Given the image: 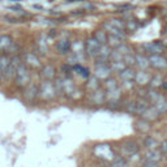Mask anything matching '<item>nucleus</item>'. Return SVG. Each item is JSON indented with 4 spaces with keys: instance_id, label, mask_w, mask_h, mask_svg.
Wrapping results in <instances>:
<instances>
[{
    "instance_id": "f257e3e1",
    "label": "nucleus",
    "mask_w": 167,
    "mask_h": 167,
    "mask_svg": "<svg viewBox=\"0 0 167 167\" xmlns=\"http://www.w3.org/2000/svg\"><path fill=\"white\" fill-rule=\"evenodd\" d=\"M58 91H56V88H55V84H52L51 81L48 80H44L43 82L39 86V95L42 99L44 101H51L56 97Z\"/></svg>"
},
{
    "instance_id": "f03ea898",
    "label": "nucleus",
    "mask_w": 167,
    "mask_h": 167,
    "mask_svg": "<svg viewBox=\"0 0 167 167\" xmlns=\"http://www.w3.org/2000/svg\"><path fill=\"white\" fill-rule=\"evenodd\" d=\"M15 80L18 88H26L30 84V72L25 64H20V67L17 68V72H16Z\"/></svg>"
},
{
    "instance_id": "7ed1b4c3",
    "label": "nucleus",
    "mask_w": 167,
    "mask_h": 167,
    "mask_svg": "<svg viewBox=\"0 0 167 167\" xmlns=\"http://www.w3.org/2000/svg\"><path fill=\"white\" fill-rule=\"evenodd\" d=\"M55 88H56L58 94H67V95H71L74 91V84L71 79L65 77V79H58V81L55 82Z\"/></svg>"
},
{
    "instance_id": "20e7f679",
    "label": "nucleus",
    "mask_w": 167,
    "mask_h": 167,
    "mask_svg": "<svg viewBox=\"0 0 167 167\" xmlns=\"http://www.w3.org/2000/svg\"><path fill=\"white\" fill-rule=\"evenodd\" d=\"M111 72V65L108 62H97L95 63V69H94V76L98 77L99 80H107L110 77Z\"/></svg>"
},
{
    "instance_id": "39448f33",
    "label": "nucleus",
    "mask_w": 167,
    "mask_h": 167,
    "mask_svg": "<svg viewBox=\"0 0 167 167\" xmlns=\"http://www.w3.org/2000/svg\"><path fill=\"white\" fill-rule=\"evenodd\" d=\"M147 107H149V101H147V99H138V101L129 102V103L127 105V111L131 114L141 115Z\"/></svg>"
},
{
    "instance_id": "423d86ee",
    "label": "nucleus",
    "mask_w": 167,
    "mask_h": 167,
    "mask_svg": "<svg viewBox=\"0 0 167 167\" xmlns=\"http://www.w3.org/2000/svg\"><path fill=\"white\" fill-rule=\"evenodd\" d=\"M101 46H102V44L99 43V42L97 41L94 37L89 38V39L85 42V52H86V55L90 56V58H97Z\"/></svg>"
},
{
    "instance_id": "0eeeda50",
    "label": "nucleus",
    "mask_w": 167,
    "mask_h": 167,
    "mask_svg": "<svg viewBox=\"0 0 167 167\" xmlns=\"http://www.w3.org/2000/svg\"><path fill=\"white\" fill-rule=\"evenodd\" d=\"M149 62L150 65L155 69H159V71H163V69H167V59L165 56H162V54H153L149 56Z\"/></svg>"
},
{
    "instance_id": "6e6552de",
    "label": "nucleus",
    "mask_w": 167,
    "mask_h": 167,
    "mask_svg": "<svg viewBox=\"0 0 167 167\" xmlns=\"http://www.w3.org/2000/svg\"><path fill=\"white\" fill-rule=\"evenodd\" d=\"M21 64V60L18 56H15L13 59H11V63L8 65L7 71L4 72V76L7 80H12L13 77H16V72H17V68L20 67Z\"/></svg>"
},
{
    "instance_id": "1a4fd4ad",
    "label": "nucleus",
    "mask_w": 167,
    "mask_h": 167,
    "mask_svg": "<svg viewBox=\"0 0 167 167\" xmlns=\"http://www.w3.org/2000/svg\"><path fill=\"white\" fill-rule=\"evenodd\" d=\"M39 95V88L34 84H29V85L25 88L24 91V98L26 99L27 102H34L35 98Z\"/></svg>"
},
{
    "instance_id": "9d476101",
    "label": "nucleus",
    "mask_w": 167,
    "mask_h": 167,
    "mask_svg": "<svg viewBox=\"0 0 167 167\" xmlns=\"http://www.w3.org/2000/svg\"><path fill=\"white\" fill-rule=\"evenodd\" d=\"M159 116H161V114L158 112V110L154 107V106H153V107H150V106H149V107H147L146 110L141 114V118L145 119V120H147V121H150V123L154 121V120H157Z\"/></svg>"
},
{
    "instance_id": "9b49d317",
    "label": "nucleus",
    "mask_w": 167,
    "mask_h": 167,
    "mask_svg": "<svg viewBox=\"0 0 167 167\" xmlns=\"http://www.w3.org/2000/svg\"><path fill=\"white\" fill-rule=\"evenodd\" d=\"M90 99L94 105H103L106 101H107V95L102 89H97V90L91 91Z\"/></svg>"
},
{
    "instance_id": "f8f14e48",
    "label": "nucleus",
    "mask_w": 167,
    "mask_h": 167,
    "mask_svg": "<svg viewBox=\"0 0 167 167\" xmlns=\"http://www.w3.org/2000/svg\"><path fill=\"white\" fill-rule=\"evenodd\" d=\"M144 48L146 50V52L153 55V54H162L165 47H163V44L161 42H150V43L144 44Z\"/></svg>"
},
{
    "instance_id": "ddd939ff",
    "label": "nucleus",
    "mask_w": 167,
    "mask_h": 167,
    "mask_svg": "<svg viewBox=\"0 0 167 167\" xmlns=\"http://www.w3.org/2000/svg\"><path fill=\"white\" fill-rule=\"evenodd\" d=\"M111 52H112V50H111V47L108 44H102L98 55H97V62H108Z\"/></svg>"
},
{
    "instance_id": "4468645a",
    "label": "nucleus",
    "mask_w": 167,
    "mask_h": 167,
    "mask_svg": "<svg viewBox=\"0 0 167 167\" xmlns=\"http://www.w3.org/2000/svg\"><path fill=\"white\" fill-rule=\"evenodd\" d=\"M150 74L147 73L145 69H140L138 72H136V76H135V82L140 86H145L146 84H149L150 81Z\"/></svg>"
},
{
    "instance_id": "2eb2a0df",
    "label": "nucleus",
    "mask_w": 167,
    "mask_h": 167,
    "mask_svg": "<svg viewBox=\"0 0 167 167\" xmlns=\"http://www.w3.org/2000/svg\"><path fill=\"white\" fill-rule=\"evenodd\" d=\"M146 99L149 102H152L153 105H155L157 102L165 99V95L161 94L157 89H152V88H150V89H147V91H146Z\"/></svg>"
},
{
    "instance_id": "dca6fc26",
    "label": "nucleus",
    "mask_w": 167,
    "mask_h": 167,
    "mask_svg": "<svg viewBox=\"0 0 167 167\" xmlns=\"http://www.w3.org/2000/svg\"><path fill=\"white\" fill-rule=\"evenodd\" d=\"M71 48H72V43H71V41H69V39L64 38V39L58 41V43H56V51L59 52L60 55L68 54V52L71 51Z\"/></svg>"
},
{
    "instance_id": "f3484780",
    "label": "nucleus",
    "mask_w": 167,
    "mask_h": 167,
    "mask_svg": "<svg viewBox=\"0 0 167 167\" xmlns=\"http://www.w3.org/2000/svg\"><path fill=\"white\" fill-rule=\"evenodd\" d=\"M95 154H98L99 157H102V158H106V159H114L112 150L107 145H98L95 147Z\"/></svg>"
},
{
    "instance_id": "a211bd4d",
    "label": "nucleus",
    "mask_w": 167,
    "mask_h": 167,
    "mask_svg": "<svg viewBox=\"0 0 167 167\" xmlns=\"http://www.w3.org/2000/svg\"><path fill=\"white\" fill-rule=\"evenodd\" d=\"M55 74H56V71H55V68L51 64H47V65H44L43 68L41 69V76L43 77V80L51 81L52 79H55Z\"/></svg>"
},
{
    "instance_id": "6ab92c4d",
    "label": "nucleus",
    "mask_w": 167,
    "mask_h": 167,
    "mask_svg": "<svg viewBox=\"0 0 167 167\" xmlns=\"http://www.w3.org/2000/svg\"><path fill=\"white\" fill-rule=\"evenodd\" d=\"M103 26H105V30H106V32H108L110 34H115V35H119V37H121V38H125L124 30H121V29H119V27H116L111 21L105 22Z\"/></svg>"
},
{
    "instance_id": "aec40b11",
    "label": "nucleus",
    "mask_w": 167,
    "mask_h": 167,
    "mask_svg": "<svg viewBox=\"0 0 167 167\" xmlns=\"http://www.w3.org/2000/svg\"><path fill=\"white\" fill-rule=\"evenodd\" d=\"M25 62H26V64L29 67H32V68H39L41 67L39 58L35 54H33V52H27V54L25 55Z\"/></svg>"
},
{
    "instance_id": "412c9836",
    "label": "nucleus",
    "mask_w": 167,
    "mask_h": 167,
    "mask_svg": "<svg viewBox=\"0 0 167 167\" xmlns=\"http://www.w3.org/2000/svg\"><path fill=\"white\" fill-rule=\"evenodd\" d=\"M162 155L163 153L161 152L159 149H147L146 154H145V158L149 161H155V162H159L162 159Z\"/></svg>"
},
{
    "instance_id": "4be33fe9",
    "label": "nucleus",
    "mask_w": 167,
    "mask_h": 167,
    "mask_svg": "<svg viewBox=\"0 0 167 167\" xmlns=\"http://www.w3.org/2000/svg\"><path fill=\"white\" fill-rule=\"evenodd\" d=\"M120 77L123 81H135V76H136V71L132 68V67H127L124 71H121Z\"/></svg>"
},
{
    "instance_id": "5701e85b",
    "label": "nucleus",
    "mask_w": 167,
    "mask_h": 167,
    "mask_svg": "<svg viewBox=\"0 0 167 167\" xmlns=\"http://www.w3.org/2000/svg\"><path fill=\"white\" fill-rule=\"evenodd\" d=\"M13 44V39L11 35H0V51H8Z\"/></svg>"
},
{
    "instance_id": "b1692460",
    "label": "nucleus",
    "mask_w": 167,
    "mask_h": 167,
    "mask_svg": "<svg viewBox=\"0 0 167 167\" xmlns=\"http://www.w3.org/2000/svg\"><path fill=\"white\" fill-rule=\"evenodd\" d=\"M136 65H138L140 69H147L150 67L149 58H146L145 55L136 54Z\"/></svg>"
},
{
    "instance_id": "393cba45",
    "label": "nucleus",
    "mask_w": 167,
    "mask_h": 167,
    "mask_svg": "<svg viewBox=\"0 0 167 167\" xmlns=\"http://www.w3.org/2000/svg\"><path fill=\"white\" fill-rule=\"evenodd\" d=\"M123 152L128 155H133L138 152V145L133 141H127V142L123 145Z\"/></svg>"
},
{
    "instance_id": "a878e982",
    "label": "nucleus",
    "mask_w": 167,
    "mask_h": 167,
    "mask_svg": "<svg viewBox=\"0 0 167 167\" xmlns=\"http://www.w3.org/2000/svg\"><path fill=\"white\" fill-rule=\"evenodd\" d=\"M123 39H124V38L119 37V35H115V34H108L107 44L111 47V48H116V47H119L121 43H123Z\"/></svg>"
},
{
    "instance_id": "bb28decb",
    "label": "nucleus",
    "mask_w": 167,
    "mask_h": 167,
    "mask_svg": "<svg viewBox=\"0 0 167 167\" xmlns=\"http://www.w3.org/2000/svg\"><path fill=\"white\" fill-rule=\"evenodd\" d=\"M107 95V102H119L120 101V97H121V93H120V89H114V90H108L106 93Z\"/></svg>"
},
{
    "instance_id": "cd10ccee",
    "label": "nucleus",
    "mask_w": 167,
    "mask_h": 167,
    "mask_svg": "<svg viewBox=\"0 0 167 167\" xmlns=\"http://www.w3.org/2000/svg\"><path fill=\"white\" fill-rule=\"evenodd\" d=\"M72 69H73L74 72H77V74H80L82 79H89V77H90L89 69L85 68V67H82L81 64H74V65H72Z\"/></svg>"
},
{
    "instance_id": "c85d7f7f",
    "label": "nucleus",
    "mask_w": 167,
    "mask_h": 167,
    "mask_svg": "<svg viewBox=\"0 0 167 167\" xmlns=\"http://www.w3.org/2000/svg\"><path fill=\"white\" fill-rule=\"evenodd\" d=\"M163 85V79L161 74H155V76L150 77V81H149V86L152 89H158V88H162Z\"/></svg>"
},
{
    "instance_id": "c756f323",
    "label": "nucleus",
    "mask_w": 167,
    "mask_h": 167,
    "mask_svg": "<svg viewBox=\"0 0 167 167\" xmlns=\"http://www.w3.org/2000/svg\"><path fill=\"white\" fill-rule=\"evenodd\" d=\"M94 38L99 42L101 44H107V39H108V34L106 33V30L103 29H98L94 34Z\"/></svg>"
},
{
    "instance_id": "7c9ffc66",
    "label": "nucleus",
    "mask_w": 167,
    "mask_h": 167,
    "mask_svg": "<svg viewBox=\"0 0 167 167\" xmlns=\"http://www.w3.org/2000/svg\"><path fill=\"white\" fill-rule=\"evenodd\" d=\"M86 88H88V90H90V91H94V90H97V89H99V79L95 76H90L88 79Z\"/></svg>"
},
{
    "instance_id": "2f4dec72",
    "label": "nucleus",
    "mask_w": 167,
    "mask_h": 167,
    "mask_svg": "<svg viewBox=\"0 0 167 167\" xmlns=\"http://www.w3.org/2000/svg\"><path fill=\"white\" fill-rule=\"evenodd\" d=\"M111 69H112V72H115V73H120L121 71H124L125 68H127V64H125L124 60H118V62H111Z\"/></svg>"
},
{
    "instance_id": "473e14b6",
    "label": "nucleus",
    "mask_w": 167,
    "mask_h": 167,
    "mask_svg": "<svg viewBox=\"0 0 167 167\" xmlns=\"http://www.w3.org/2000/svg\"><path fill=\"white\" fill-rule=\"evenodd\" d=\"M136 128H137L140 132H147V131H150V121H147V120H145V119H142L141 118L140 120H137L136 121Z\"/></svg>"
},
{
    "instance_id": "72a5a7b5",
    "label": "nucleus",
    "mask_w": 167,
    "mask_h": 167,
    "mask_svg": "<svg viewBox=\"0 0 167 167\" xmlns=\"http://www.w3.org/2000/svg\"><path fill=\"white\" fill-rule=\"evenodd\" d=\"M144 145H145L146 149H157V147H159V142L154 137L147 136V137H145V140H144Z\"/></svg>"
},
{
    "instance_id": "f704fd0d",
    "label": "nucleus",
    "mask_w": 167,
    "mask_h": 167,
    "mask_svg": "<svg viewBox=\"0 0 167 167\" xmlns=\"http://www.w3.org/2000/svg\"><path fill=\"white\" fill-rule=\"evenodd\" d=\"M37 47H38V50H39L41 54H46V52H47L48 46H47V39H46V37H44V35H42L39 39H38Z\"/></svg>"
},
{
    "instance_id": "c9c22d12",
    "label": "nucleus",
    "mask_w": 167,
    "mask_h": 167,
    "mask_svg": "<svg viewBox=\"0 0 167 167\" xmlns=\"http://www.w3.org/2000/svg\"><path fill=\"white\" fill-rule=\"evenodd\" d=\"M82 60V56H81V52H73L72 55L68 56V63L69 65H74V64H80V62Z\"/></svg>"
},
{
    "instance_id": "e433bc0d",
    "label": "nucleus",
    "mask_w": 167,
    "mask_h": 167,
    "mask_svg": "<svg viewBox=\"0 0 167 167\" xmlns=\"http://www.w3.org/2000/svg\"><path fill=\"white\" fill-rule=\"evenodd\" d=\"M154 107L158 110V112L161 114V115H163V114L167 112V99H162V101L157 102V103L154 105Z\"/></svg>"
},
{
    "instance_id": "4c0bfd02",
    "label": "nucleus",
    "mask_w": 167,
    "mask_h": 167,
    "mask_svg": "<svg viewBox=\"0 0 167 167\" xmlns=\"http://www.w3.org/2000/svg\"><path fill=\"white\" fill-rule=\"evenodd\" d=\"M111 167H128V163L123 157H115L111 162Z\"/></svg>"
},
{
    "instance_id": "58836bf2",
    "label": "nucleus",
    "mask_w": 167,
    "mask_h": 167,
    "mask_svg": "<svg viewBox=\"0 0 167 167\" xmlns=\"http://www.w3.org/2000/svg\"><path fill=\"white\" fill-rule=\"evenodd\" d=\"M105 86H106V90H114V89H118L119 88V84L118 81H116L115 79H112V77H108L107 80H106V84H105Z\"/></svg>"
},
{
    "instance_id": "ea45409f",
    "label": "nucleus",
    "mask_w": 167,
    "mask_h": 167,
    "mask_svg": "<svg viewBox=\"0 0 167 167\" xmlns=\"http://www.w3.org/2000/svg\"><path fill=\"white\" fill-rule=\"evenodd\" d=\"M9 63H11V59H9L8 56H5V55L0 56V69L3 71V73L7 71V68H8V65H9Z\"/></svg>"
},
{
    "instance_id": "a19ab883",
    "label": "nucleus",
    "mask_w": 167,
    "mask_h": 167,
    "mask_svg": "<svg viewBox=\"0 0 167 167\" xmlns=\"http://www.w3.org/2000/svg\"><path fill=\"white\" fill-rule=\"evenodd\" d=\"M123 60L125 62V64H127V67H132L136 64V55H133L132 52H131V54H127Z\"/></svg>"
},
{
    "instance_id": "79ce46f5",
    "label": "nucleus",
    "mask_w": 167,
    "mask_h": 167,
    "mask_svg": "<svg viewBox=\"0 0 167 167\" xmlns=\"http://www.w3.org/2000/svg\"><path fill=\"white\" fill-rule=\"evenodd\" d=\"M116 50H118V51L120 52V54L123 55V56H125L127 54H131V52H132V51H131L129 47H128L127 44H124V43H121L119 47H116Z\"/></svg>"
},
{
    "instance_id": "37998d69",
    "label": "nucleus",
    "mask_w": 167,
    "mask_h": 167,
    "mask_svg": "<svg viewBox=\"0 0 167 167\" xmlns=\"http://www.w3.org/2000/svg\"><path fill=\"white\" fill-rule=\"evenodd\" d=\"M110 21L112 22L116 27H119V29H121V30L125 29V22L123 20H120V18H112V20H110Z\"/></svg>"
},
{
    "instance_id": "c03bdc74",
    "label": "nucleus",
    "mask_w": 167,
    "mask_h": 167,
    "mask_svg": "<svg viewBox=\"0 0 167 167\" xmlns=\"http://www.w3.org/2000/svg\"><path fill=\"white\" fill-rule=\"evenodd\" d=\"M125 29H129L131 32H135L137 29V24L135 21H129L128 24H125Z\"/></svg>"
},
{
    "instance_id": "a18cd8bd",
    "label": "nucleus",
    "mask_w": 167,
    "mask_h": 167,
    "mask_svg": "<svg viewBox=\"0 0 167 167\" xmlns=\"http://www.w3.org/2000/svg\"><path fill=\"white\" fill-rule=\"evenodd\" d=\"M142 167H158V162H155V161H149L146 159L145 162H144V166Z\"/></svg>"
},
{
    "instance_id": "49530a36",
    "label": "nucleus",
    "mask_w": 167,
    "mask_h": 167,
    "mask_svg": "<svg viewBox=\"0 0 167 167\" xmlns=\"http://www.w3.org/2000/svg\"><path fill=\"white\" fill-rule=\"evenodd\" d=\"M159 150L163 154H167V140H163L162 142L159 144Z\"/></svg>"
},
{
    "instance_id": "de8ad7c7",
    "label": "nucleus",
    "mask_w": 167,
    "mask_h": 167,
    "mask_svg": "<svg viewBox=\"0 0 167 167\" xmlns=\"http://www.w3.org/2000/svg\"><path fill=\"white\" fill-rule=\"evenodd\" d=\"M4 20H7L8 22H12V24H15V22H18V18L12 17V16H4Z\"/></svg>"
},
{
    "instance_id": "09e8293b",
    "label": "nucleus",
    "mask_w": 167,
    "mask_h": 167,
    "mask_svg": "<svg viewBox=\"0 0 167 167\" xmlns=\"http://www.w3.org/2000/svg\"><path fill=\"white\" fill-rule=\"evenodd\" d=\"M9 9L15 11V12H20V11H22V8L20 5H12V7H9Z\"/></svg>"
},
{
    "instance_id": "8fccbe9b",
    "label": "nucleus",
    "mask_w": 167,
    "mask_h": 167,
    "mask_svg": "<svg viewBox=\"0 0 167 167\" xmlns=\"http://www.w3.org/2000/svg\"><path fill=\"white\" fill-rule=\"evenodd\" d=\"M33 9H38V11H42L43 9V7L39 4H33Z\"/></svg>"
},
{
    "instance_id": "3c124183",
    "label": "nucleus",
    "mask_w": 167,
    "mask_h": 167,
    "mask_svg": "<svg viewBox=\"0 0 167 167\" xmlns=\"http://www.w3.org/2000/svg\"><path fill=\"white\" fill-rule=\"evenodd\" d=\"M1 77H3V71L0 69V79H1Z\"/></svg>"
},
{
    "instance_id": "603ef678",
    "label": "nucleus",
    "mask_w": 167,
    "mask_h": 167,
    "mask_svg": "<svg viewBox=\"0 0 167 167\" xmlns=\"http://www.w3.org/2000/svg\"><path fill=\"white\" fill-rule=\"evenodd\" d=\"M11 1H20V0H11Z\"/></svg>"
},
{
    "instance_id": "864d4df0",
    "label": "nucleus",
    "mask_w": 167,
    "mask_h": 167,
    "mask_svg": "<svg viewBox=\"0 0 167 167\" xmlns=\"http://www.w3.org/2000/svg\"><path fill=\"white\" fill-rule=\"evenodd\" d=\"M165 32H166V33H167V25H166V29H165Z\"/></svg>"
}]
</instances>
